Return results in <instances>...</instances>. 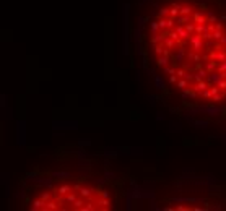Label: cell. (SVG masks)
Segmentation results:
<instances>
[{
	"label": "cell",
	"mask_w": 226,
	"mask_h": 211,
	"mask_svg": "<svg viewBox=\"0 0 226 211\" xmlns=\"http://www.w3.org/2000/svg\"><path fill=\"white\" fill-rule=\"evenodd\" d=\"M190 46H192V50L194 52H200L202 49H205V41H203V37H202V34H197V32H194V34L190 36Z\"/></svg>",
	"instance_id": "1"
},
{
	"label": "cell",
	"mask_w": 226,
	"mask_h": 211,
	"mask_svg": "<svg viewBox=\"0 0 226 211\" xmlns=\"http://www.w3.org/2000/svg\"><path fill=\"white\" fill-rule=\"evenodd\" d=\"M197 111L207 112V114L211 115V117H216V115L223 114V107H216V106H203V107H197Z\"/></svg>",
	"instance_id": "2"
},
{
	"label": "cell",
	"mask_w": 226,
	"mask_h": 211,
	"mask_svg": "<svg viewBox=\"0 0 226 211\" xmlns=\"http://www.w3.org/2000/svg\"><path fill=\"white\" fill-rule=\"evenodd\" d=\"M210 75V72L205 67H202L200 63H197V72L194 73V80L195 81H202V80H207V77Z\"/></svg>",
	"instance_id": "3"
},
{
	"label": "cell",
	"mask_w": 226,
	"mask_h": 211,
	"mask_svg": "<svg viewBox=\"0 0 226 211\" xmlns=\"http://www.w3.org/2000/svg\"><path fill=\"white\" fill-rule=\"evenodd\" d=\"M78 193H80V196H83V198L91 200L93 196H95V193H98V192L95 189H89V187H80Z\"/></svg>",
	"instance_id": "4"
},
{
	"label": "cell",
	"mask_w": 226,
	"mask_h": 211,
	"mask_svg": "<svg viewBox=\"0 0 226 211\" xmlns=\"http://www.w3.org/2000/svg\"><path fill=\"white\" fill-rule=\"evenodd\" d=\"M210 88V83L207 81V80H202V81H195V84L192 86V90H194L195 93H199V94H202L205 90H208Z\"/></svg>",
	"instance_id": "5"
},
{
	"label": "cell",
	"mask_w": 226,
	"mask_h": 211,
	"mask_svg": "<svg viewBox=\"0 0 226 211\" xmlns=\"http://www.w3.org/2000/svg\"><path fill=\"white\" fill-rule=\"evenodd\" d=\"M174 29L177 31V34L181 36V39H182V41H189V39H190V36H192V34L186 29V26H182V25H176V28H174Z\"/></svg>",
	"instance_id": "6"
},
{
	"label": "cell",
	"mask_w": 226,
	"mask_h": 211,
	"mask_svg": "<svg viewBox=\"0 0 226 211\" xmlns=\"http://www.w3.org/2000/svg\"><path fill=\"white\" fill-rule=\"evenodd\" d=\"M96 206L101 209H109L111 208V198H106V196H99L96 200Z\"/></svg>",
	"instance_id": "7"
},
{
	"label": "cell",
	"mask_w": 226,
	"mask_h": 211,
	"mask_svg": "<svg viewBox=\"0 0 226 211\" xmlns=\"http://www.w3.org/2000/svg\"><path fill=\"white\" fill-rule=\"evenodd\" d=\"M186 55H187V50L184 46H179L177 47V52L172 55V59H174V62H182V59H186Z\"/></svg>",
	"instance_id": "8"
},
{
	"label": "cell",
	"mask_w": 226,
	"mask_h": 211,
	"mask_svg": "<svg viewBox=\"0 0 226 211\" xmlns=\"http://www.w3.org/2000/svg\"><path fill=\"white\" fill-rule=\"evenodd\" d=\"M192 18H194L195 23H203V25L208 23V16H207V13H202V12H194V13H192Z\"/></svg>",
	"instance_id": "9"
},
{
	"label": "cell",
	"mask_w": 226,
	"mask_h": 211,
	"mask_svg": "<svg viewBox=\"0 0 226 211\" xmlns=\"http://www.w3.org/2000/svg\"><path fill=\"white\" fill-rule=\"evenodd\" d=\"M70 192H73L72 185H68V184H62V185H59V187H57L55 193H57V195H60V196H65L67 193H70Z\"/></svg>",
	"instance_id": "10"
},
{
	"label": "cell",
	"mask_w": 226,
	"mask_h": 211,
	"mask_svg": "<svg viewBox=\"0 0 226 211\" xmlns=\"http://www.w3.org/2000/svg\"><path fill=\"white\" fill-rule=\"evenodd\" d=\"M190 21H194L192 15H179L176 18V25H182V26H186L187 23H190Z\"/></svg>",
	"instance_id": "11"
},
{
	"label": "cell",
	"mask_w": 226,
	"mask_h": 211,
	"mask_svg": "<svg viewBox=\"0 0 226 211\" xmlns=\"http://www.w3.org/2000/svg\"><path fill=\"white\" fill-rule=\"evenodd\" d=\"M220 80H223V78H221V73L218 72V70H216V73H215V72H211L208 77H207V81H208L210 84H216V83L220 81Z\"/></svg>",
	"instance_id": "12"
},
{
	"label": "cell",
	"mask_w": 226,
	"mask_h": 211,
	"mask_svg": "<svg viewBox=\"0 0 226 211\" xmlns=\"http://www.w3.org/2000/svg\"><path fill=\"white\" fill-rule=\"evenodd\" d=\"M181 8L182 5L181 3H171V10H169V16H172V18H177L179 16V13H181Z\"/></svg>",
	"instance_id": "13"
},
{
	"label": "cell",
	"mask_w": 226,
	"mask_h": 211,
	"mask_svg": "<svg viewBox=\"0 0 226 211\" xmlns=\"http://www.w3.org/2000/svg\"><path fill=\"white\" fill-rule=\"evenodd\" d=\"M44 208H46V201L42 200V198L33 200V206H31V209H33V211H36V209H44Z\"/></svg>",
	"instance_id": "14"
},
{
	"label": "cell",
	"mask_w": 226,
	"mask_h": 211,
	"mask_svg": "<svg viewBox=\"0 0 226 211\" xmlns=\"http://www.w3.org/2000/svg\"><path fill=\"white\" fill-rule=\"evenodd\" d=\"M174 203H202V198H172Z\"/></svg>",
	"instance_id": "15"
},
{
	"label": "cell",
	"mask_w": 226,
	"mask_h": 211,
	"mask_svg": "<svg viewBox=\"0 0 226 211\" xmlns=\"http://www.w3.org/2000/svg\"><path fill=\"white\" fill-rule=\"evenodd\" d=\"M59 208H60V205L57 203V201L49 200V201H46V208L42 209V211H55V209H59Z\"/></svg>",
	"instance_id": "16"
},
{
	"label": "cell",
	"mask_w": 226,
	"mask_h": 211,
	"mask_svg": "<svg viewBox=\"0 0 226 211\" xmlns=\"http://www.w3.org/2000/svg\"><path fill=\"white\" fill-rule=\"evenodd\" d=\"M205 68L208 70L210 73H211V72H216V68H218V63H216V60L208 59V60H205Z\"/></svg>",
	"instance_id": "17"
},
{
	"label": "cell",
	"mask_w": 226,
	"mask_h": 211,
	"mask_svg": "<svg viewBox=\"0 0 226 211\" xmlns=\"http://www.w3.org/2000/svg\"><path fill=\"white\" fill-rule=\"evenodd\" d=\"M156 65L158 67H168L169 65V57H166V55H158V59H156Z\"/></svg>",
	"instance_id": "18"
},
{
	"label": "cell",
	"mask_w": 226,
	"mask_h": 211,
	"mask_svg": "<svg viewBox=\"0 0 226 211\" xmlns=\"http://www.w3.org/2000/svg\"><path fill=\"white\" fill-rule=\"evenodd\" d=\"M168 36L171 37V39L176 41L179 46H182V39H181V36L177 34V31H176V29H168Z\"/></svg>",
	"instance_id": "19"
},
{
	"label": "cell",
	"mask_w": 226,
	"mask_h": 211,
	"mask_svg": "<svg viewBox=\"0 0 226 211\" xmlns=\"http://www.w3.org/2000/svg\"><path fill=\"white\" fill-rule=\"evenodd\" d=\"M85 200H86V198H83V196H80V198H77V200L73 201L72 208H73V209H82L83 206H85V203H86Z\"/></svg>",
	"instance_id": "20"
},
{
	"label": "cell",
	"mask_w": 226,
	"mask_h": 211,
	"mask_svg": "<svg viewBox=\"0 0 226 211\" xmlns=\"http://www.w3.org/2000/svg\"><path fill=\"white\" fill-rule=\"evenodd\" d=\"M163 44H164V47H168V49H176V46H179L177 42L174 41V39H171L169 36H166V39H164Z\"/></svg>",
	"instance_id": "21"
},
{
	"label": "cell",
	"mask_w": 226,
	"mask_h": 211,
	"mask_svg": "<svg viewBox=\"0 0 226 211\" xmlns=\"http://www.w3.org/2000/svg\"><path fill=\"white\" fill-rule=\"evenodd\" d=\"M189 80H186V78H179V81L176 83V86H177V90H186V88H189Z\"/></svg>",
	"instance_id": "22"
},
{
	"label": "cell",
	"mask_w": 226,
	"mask_h": 211,
	"mask_svg": "<svg viewBox=\"0 0 226 211\" xmlns=\"http://www.w3.org/2000/svg\"><path fill=\"white\" fill-rule=\"evenodd\" d=\"M169 10H171V7H161V8L158 10V16H159V18L169 16Z\"/></svg>",
	"instance_id": "23"
},
{
	"label": "cell",
	"mask_w": 226,
	"mask_h": 211,
	"mask_svg": "<svg viewBox=\"0 0 226 211\" xmlns=\"http://www.w3.org/2000/svg\"><path fill=\"white\" fill-rule=\"evenodd\" d=\"M192 12H194V7L192 5H182L179 15H192Z\"/></svg>",
	"instance_id": "24"
},
{
	"label": "cell",
	"mask_w": 226,
	"mask_h": 211,
	"mask_svg": "<svg viewBox=\"0 0 226 211\" xmlns=\"http://www.w3.org/2000/svg\"><path fill=\"white\" fill-rule=\"evenodd\" d=\"M226 60V49L216 50V62H224Z\"/></svg>",
	"instance_id": "25"
},
{
	"label": "cell",
	"mask_w": 226,
	"mask_h": 211,
	"mask_svg": "<svg viewBox=\"0 0 226 211\" xmlns=\"http://www.w3.org/2000/svg\"><path fill=\"white\" fill-rule=\"evenodd\" d=\"M96 208H98L96 203H93V201H86V203H85V206L82 208V211H95Z\"/></svg>",
	"instance_id": "26"
},
{
	"label": "cell",
	"mask_w": 226,
	"mask_h": 211,
	"mask_svg": "<svg viewBox=\"0 0 226 211\" xmlns=\"http://www.w3.org/2000/svg\"><path fill=\"white\" fill-rule=\"evenodd\" d=\"M70 175H72L70 172H62V171L54 172V174H52V177H55V179H68Z\"/></svg>",
	"instance_id": "27"
},
{
	"label": "cell",
	"mask_w": 226,
	"mask_h": 211,
	"mask_svg": "<svg viewBox=\"0 0 226 211\" xmlns=\"http://www.w3.org/2000/svg\"><path fill=\"white\" fill-rule=\"evenodd\" d=\"M78 196H77V193H75V192H70V193H67L65 195V201H67V203H70V205H73V201L77 200Z\"/></svg>",
	"instance_id": "28"
},
{
	"label": "cell",
	"mask_w": 226,
	"mask_h": 211,
	"mask_svg": "<svg viewBox=\"0 0 226 211\" xmlns=\"http://www.w3.org/2000/svg\"><path fill=\"white\" fill-rule=\"evenodd\" d=\"M205 31H207V25H203V23H195V32L197 34H203Z\"/></svg>",
	"instance_id": "29"
},
{
	"label": "cell",
	"mask_w": 226,
	"mask_h": 211,
	"mask_svg": "<svg viewBox=\"0 0 226 211\" xmlns=\"http://www.w3.org/2000/svg\"><path fill=\"white\" fill-rule=\"evenodd\" d=\"M153 50L156 55H163V50H164V44L161 42V44H153Z\"/></svg>",
	"instance_id": "30"
},
{
	"label": "cell",
	"mask_w": 226,
	"mask_h": 211,
	"mask_svg": "<svg viewBox=\"0 0 226 211\" xmlns=\"http://www.w3.org/2000/svg\"><path fill=\"white\" fill-rule=\"evenodd\" d=\"M158 25H159V29H161V31H166L168 29V20H166V18H159Z\"/></svg>",
	"instance_id": "31"
},
{
	"label": "cell",
	"mask_w": 226,
	"mask_h": 211,
	"mask_svg": "<svg viewBox=\"0 0 226 211\" xmlns=\"http://www.w3.org/2000/svg\"><path fill=\"white\" fill-rule=\"evenodd\" d=\"M205 13H207V16H208V23H218L220 21V18L216 15H213V13H210V12H205Z\"/></svg>",
	"instance_id": "32"
},
{
	"label": "cell",
	"mask_w": 226,
	"mask_h": 211,
	"mask_svg": "<svg viewBox=\"0 0 226 211\" xmlns=\"http://www.w3.org/2000/svg\"><path fill=\"white\" fill-rule=\"evenodd\" d=\"M224 93L223 91H221V93H218V94H213V97H211V101H213V102H220L221 99H224Z\"/></svg>",
	"instance_id": "33"
},
{
	"label": "cell",
	"mask_w": 226,
	"mask_h": 211,
	"mask_svg": "<svg viewBox=\"0 0 226 211\" xmlns=\"http://www.w3.org/2000/svg\"><path fill=\"white\" fill-rule=\"evenodd\" d=\"M155 83H156V88H158V90H163V88H164V84H163L161 77H159V75H155Z\"/></svg>",
	"instance_id": "34"
},
{
	"label": "cell",
	"mask_w": 226,
	"mask_h": 211,
	"mask_svg": "<svg viewBox=\"0 0 226 211\" xmlns=\"http://www.w3.org/2000/svg\"><path fill=\"white\" fill-rule=\"evenodd\" d=\"M223 36H224V34H223V32H221L220 29H215V31H213V39H215L216 42H220Z\"/></svg>",
	"instance_id": "35"
},
{
	"label": "cell",
	"mask_w": 226,
	"mask_h": 211,
	"mask_svg": "<svg viewBox=\"0 0 226 211\" xmlns=\"http://www.w3.org/2000/svg\"><path fill=\"white\" fill-rule=\"evenodd\" d=\"M186 29L190 32V34H194L195 32V21H190V23H187L186 25Z\"/></svg>",
	"instance_id": "36"
},
{
	"label": "cell",
	"mask_w": 226,
	"mask_h": 211,
	"mask_svg": "<svg viewBox=\"0 0 226 211\" xmlns=\"http://www.w3.org/2000/svg\"><path fill=\"white\" fill-rule=\"evenodd\" d=\"M150 26H151V31H153V34H158V31H161V29H159V25H158V21H151V23H150Z\"/></svg>",
	"instance_id": "37"
},
{
	"label": "cell",
	"mask_w": 226,
	"mask_h": 211,
	"mask_svg": "<svg viewBox=\"0 0 226 211\" xmlns=\"http://www.w3.org/2000/svg\"><path fill=\"white\" fill-rule=\"evenodd\" d=\"M176 70H177L176 67H164L163 72L166 73V75H176Z\"/></svg>",
	"instance_id": "38"
},
{
	"label": "cell",
	"mask_w": 226,
	"mask_h": 211,
	"mask_svg": "<svg viewBox=\"0 0 226 211\" xmlns=\"http://www.w3.org/2000/svg\"><path fill=\"white\" fill-rule=\"evenodd\" d=\"M174 21H176V18H172V16L168 18V29H174V28H176V26H174V25H176Z\"/></svg>",
	"instance_id": "39"
},
{
	"label": "cell",
	"mask_w": 226,
	"mask_h": 211,
	"mask_svg": "<svg viewBox=\"0 0 226 211\" xmlns=\"http://www.w3.org/2000/svg\"><path fill=\"white\" fill-rule=\"evenodd\" d=\"M216 86H218L221 91H226V78L224 80H220V81L216 83Z\"/></svg>",
	"instance_id": "40"
},
{
	"label": "cell",
	"mask_w": 226,
	"mask_h": 211,
	"mask_svg": "<svg viewBox=\"0 0 226 211\" xmlns=\"http://www.w3.org/2000/svg\"><path fill=\"white\" fill-rule=\"evenodd\" d=\"M202 96H203V99H210V101H211V97H213V94H211V91H210V88L202 93Z\"/></svg>",
	"instance_id": "41"
},
{
	"label": "cell",
	"mask_w": 226,
	"mask_h": 211,
	"mask_svg": "<svg viewBox=\"0 0 226 211\" xmlns=\"http://www.w3.org/2000/svg\"><path fill=\"white\" fill-rule=\"evenodd\" d=\"M202 37H203V41H208V39H213V32L211 31H205L203 34H202Z\"/></svg>",
	"instance_id": "42"
},
{
	"label": "cell",
	"mask_w": 226,
	"mask_h": 211,
	"mask_svg": "<svg viewBox=\"0 0 226 211\" xmlns=\"http://www.w3.org/2000/svg\"><path fill=\"white\" fill-rule=\"evenodd\" d=\"M215 46V39H208V41H205V47L207 50H211V47Z\"/></svg>",
	"instance_id": "43"
},
{
	"label": "cell",
	"mask_w": 226,
	"mask_h": 211,
	"mask_svg": "<svg viewBox=\"0 0 226 211\" xmlns=\"http://www.w3.org/2000/svg\"><path fill=\"white\" fill-rule=\"evenodd\" d=\"M210 91H211V94H218V93H221V90L216 84H210Z\"/></svg>",
	"instance_id": "44"
},
{
	"label": "cell",
	"mask_w": 226,
	"mask_h": 211,
	"mask_svg": "<svg viewBox=\"0 0 226 211\" xmlns=\"http://www.w3.org/2000/svg\"><path fill=\"white\" fill-rule=\"evenodd\" d=\"M202 59H203V55H200L199 52H195V54H194V63H195V65H197V63H200V62H202Z\"/></svg>",
	"instance_id": "45"
},
{
	"label": "cell",
	"mask_w": 226,
	"mask_h": 211,
	"mask_svg": "<svg viewBox=\"0 0 226 211\" xmlns=\"http://www.w3.org/2000/svg\"><path fill=\"white\" fill-rule=\"evenodd\" d=\"M216 70H218L220 73L226 72V60H224V62H220V63H218V68H216Z\"/></svg>",
	"instance_id": "46"
},
{
	"label": "cell",
	"mask_w": 226,
	"mask_h": 211,
	"mask_svg": "<svg viewBox=\"0 0 226 211\" xmlns=\"http://www.w3.org/2000/svg\"><path fill=\"white\" fill-rule=\"evenodd\" d=\"M186 73H187V72H186V68H177V70H176V75H177L179 78H184V77H186Z\"/></svg>",
	"instance_id": "47"
},
{
	"label": "cell",
	"mask_w": 226,
	"mask_h": 211,
	"mask_svg": "<svg viewBox=\"0 0 226 211\" xmlns=\"http://www.w3.org/2000/svg\"><path fill=\"white\" fill-rule=\"evenodd\" d=\"M177 81H179V77H177V75H169V83L176 84Z\"/></svg>",
	"instance_id": "48"
},
{
	"label": "cell",
	"mask_w": 226,
	"mask_h": 211,
	"mask_svg": "<svg viewBox=\"0 0 226 211\" xmlns=\"http://www.w3.org/2000/svg\"><path fill=\"white\" fill-rule=\"evenodd\" d=\"M98 193H99V196H106V198H111V193L107 190H98Z\"/></svg>",
	"instance_id": "49"
},
{
	"label": "cell",
	"mask_w": 226,
	"mask_h": 211,
	"mask_svg": "<svg viewBox=\"0 0 226 211\" xmlns=\"http://www.w3.org/2000/svg\"><path fill=\"white\" fill-rule=\"evenodd\" d=\"M176 209H177V211H189V209H192V208H189V206H182V205H177V206H176Z\"/></svg>",
	"instance_id": "50"
},
{
	"label": "cell",
	"mask_w": 226,
	"mask_h": 211,
	"mask_svg": "<svg viewBox=\"0 0 226 211\" xmlns=\"http://www.w3.org/2000/svg\"><path fill=\"white\" fill-rule=\"evenodd\" d=\"M216 29V28H215V23H207V31H211V32H213Z\"/></svg>",
	"instance_id": "51"
},
{
	"label": "cell",
	"mask_w": 226,
	"mask_h": 211,
	"mask_svg": "<svg viewBox=\"0 0 226 211\" xmlns=\"http://www.w3.org/2000/svg\"><path fill=\"white\" fill-rule=\"evenodd\" d=\"M41 198H42V200H44V201H49V200H50V195L47 193V192H44V193H42V195H41Z\"/></svg>",
	"instance_id": "52"
},
{
	"label": "cell",
	"mask_w": 226,
	"mask_h": 211,
	"mask_svg": "<svg viewBox=\"0 0 226 211\" xmlns=\"http://www.w3.org/2000/svg\"><path fill=\"white\" fill-rule=\"evenodd\" d=\"M195 125H200V128H205V127L208 125V124H207V122H203V120H202V122H200V120H197V122H195Z\"/></svg>",
	"instance_id": "53"
},
{
	"label": "cell",
	"mask_w": 226,
	"mask_h": 211,
	"mask_svg": "<svg viewBox=\"0 0 226 211\" xmlns=\"http://www.w3.org/2000/svg\"><path fill=\"white\" fill-rule=\"evenodd\" d=\"M163 55H166V57H171V49L164 47V50H163Z\"/></svg>",
	"instance_id": "54"
},
{
	"label": "cell",
	"mask_w": 226,
	"mask_h": 211,
	"mask_svg": "<svg viewBox=\"0 0 226 211\" xmlns=\"http://www.w3.org/2000/svg\"><path fill=\"white\" fill-rule=\"evenodd\" d=\"M184 78H186V80H189V81H192V80H194V73H189V72H187Z\"/></svg>",
	"instance_id": "55"
},
{
	"label": "cell",
	"mask_w": 226,
	"mask_h": 211,
	"mask_svg": "<svg viewBox=\"0 0 226 211\" xmlns=\"http://www.w3.org/2000/svg\"><path fill=\"white\" fill-rule=\"evenodd\" d=\"M215 28H216V29H220V31H223V23H221V21L215 23Z\"/></svg>",
	"instance_id": "56"
},
{
	"label": "cell",
	"mask_w": 226,
	"mask_h": 211,
	"mask_svg": "<svg viewBox=\"0 0 226 211\" xmlns=\"http://www.w3.org/2000/svg\"><path fill=\"white\" fill-rule=\"evenodd\" d=\"M26 177H28V179H31V177L34 179V177H36V172H28V174H26Z\"/></svg>",
	"instance_id": "57"
},
{
	"label": "cell",
	"mask_w": 226,
	"mask_h": 211,
	"mask_svg": "<svg viewBox=\"0 0 226 211\" xmlns=\"http://www.w3.org/2000/svg\"><path fill=\"white\" fill-rule=\"evenodd\" d=\"M220 44H221V46H224V47H226V36H223V37H221Z\"/></svg>",
	"instance_id": "58"
},
{
	"label": "cell",
	"mask_w": 226,
	"mask_h": 211,
	"mask_svg": "<svg viewBox=\"0 0 226 211\" xmlns=\"http://www.w3.org/2000/svg\"><path fill=\"white\" fill-rule=\"evenodd\" d=\"M220 21H226V15H223V16H220Z\"/></svg>",
	"instance_id": "59"
},
{
	"label": "cell",
	"mask_w": 226,
	"mask_h": 211,
	"mask_svg": "<svg viewBox=\"0 0 226 211\" xmlns=\"http://www.w3.org/2000/svg\"><path fill=\"white\" fill-rule=\"evenodd\" d=\"M223 117H226V107H223Z\"/></svg>",
	"instance_id": "60"
}]
</instances>
